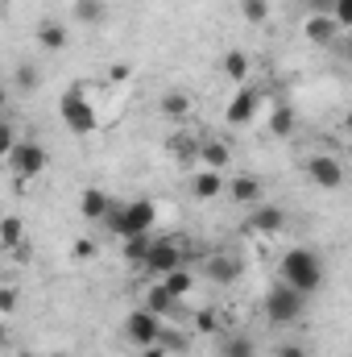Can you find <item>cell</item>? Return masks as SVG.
I'll return each instance as SVG.
<instances>
[{"label":"cell","mask_w":352,"mask_h":357,"mask_svg":"<svg viewBox=\"0 0 352 357\" xmlns=\"http://www.w3.org/2000/svg\"><path fill=\"white\" fill-rule=\"evenodd\" d=\"M278 282H286L290 291H298V295H315V291H323V282H328V266H323V258L315 254V250H307V245H294V250H286L282 258H278Z\"/></svg>","instance_id":"cell-1"},{"label":"cell","mask_w":352,"mask_h":357,"mask_svg":"<svg viewBox=\"0 0 352 357\" xmlns=\"http://www.w3.org/2000/svg\"><path fill=\"white\" fill-rule=\"evenodd\" d=\"M150 241H154V233H141V237H125V241H120V250H125V258H129L133 266H141V258L150 254Z\"/></svg>","instance_id":"cell-28"},{"label":"cell","mask_w":352,"mask_h":357,"mask_svg":"<svg viewBox=\"0 0 352 357\" xmlns=\"http://www.w3.org/2000/svg\"><path fill=\"white\" fill-rule=\"evenodd\" d=\"M58 116H63V125H67L75 137H91V133L99 129L95 104H91V96H88L83 84H71V88L58 96Z\"/></svg>","instance_id":"cell-3"},{"label":"cell","mask_w":352,"mask_h":357,"mask_svg":"<svg viewBox=\"0 0 352 357\" xmlns=\"http://www.w3.org/2000/svg\"><path fill=\"white\" fill-rule=\"evenodd\" d=\"M71 13H75V21H79V25H99L108 8H104V0H75V8H71Z\"/></svg>","instance_id":"cell-26"},{"label":"cell","mask_w":352,"mask_h":357,"mask_svg":"<svg viewBox=\"0 0 352 357\" xmlns=\"http://www.w3.org/2000/svg\"><path fill=\"white\" fill-rule=\"evenodd\" d=\"M224 195L232 199V204H241V208H253V204H262V178L257 175H232L224 178Z\"/></svg>","instance_id":"cell-14"},{"label":"cell","mask_w":352,"mask_h":357,"mask_svg":"<svg viewBox=\"0 0 352 357\" xmlns=\"http://www.w3.org/2000/svg\"><path fill=\"white\" fill-rule=\"evenodd\" d=\"M191 324H195V333H207V337H220V316H216L211 307H199V312L191 316Z\"/></svg>","instance_id":"cell-29"},{"label":"cell","mask_w":352,"mask_h":357,"mask_svg":"<svg viewBox=\"0 0 352 357\" xmlns=\"http://www.w3.org/2000/svg\"><path fill=\"white\" fill-rule=\"evenodd\" d=\"M286 229V212L278 208V204H253L249 208V220H245V233H253V237H278Z\"/></svg>","instance_id":"cell-11"},{"label":"cell","mask_w":352,"mask_h":357,"mask_svg":"<svg viewBox=\"0 0 352 357\" xmlns=\"http://www.w3.org/2000/svg\"><path fill=\"white\" fill-rule=\"evenodd\" d=\"M220 71H224V79H232V84L241 88V84H249L253 63H249V54H245V50H228V54L220 59Z\"/></svg>","instance_id":"cell-22"},{"label":"cell","mask_w":352,"mask_h":357,"mask_svg":"<svg viewBox=\"0 0 352 357\" xmlns=\"http://www.w3.org/2000/svg\"><path fill=\"white\" fill-rule=\"evenodd\" d=\"M133 79V67L129 63H112L108 67V84H129Z\"/></svg>","instance_id":"cell-35"},{"label":"cell","mask_w":352,"mask_h":357,"mask_svg":"<svg viewBox=\"0 0 352 357\" xmlns=\"http://www.w3.org/2000/svg\"><path fill=\"white\" fill-rule=\"evenodd\" d=\"M273 357H307V349H303L298 341H286V345H278V349H273Z\"/></svg>","instance_id":"cell-36"},{"label":"cell","mask_w":352,"mask_h":357,"mask_svg":"<svg viewBox=\"0 0 352 357\" xmlns=\"http://www.w3.org/2000/svg\"><path fill=\"white\" fill-rule=\"evenodd\" d=\"M17 307H21V295L13 287H0V316H13Z\"/></svg>","instance_id":"cell-34"},{"label":"cell","mask_w":352,"mask_h":357,"mask_svg":"<svg viewBox=\"0 0 352 357\" xmlns=\"http://www.w3.org/2000/svg\"><path fill=\"white\" fill-rule=\"evenodd\" d=\"M170 158H178V162H195V154H199V137L191 133V129H178V133H170Z\"/></svg>","instance_id":"cell-23"},{"label":"cell","mask_w":352,"mask_h":357,"mask_svg":"<svg viewBox=\"0 0 352 357\" xmlns=\"http://www.w3.org/2000/svg\"><path fill=\"white\" fill-rule=\"evenodd\" d=\"M262 312H265V320H269V324H294V320L307 312V295L290 291L286 282H273V287L265 291Z\"/></svg>","instance_id":"cell-4"},{"label":"cell","mask_w":352,"mask_h":357,"mask_svg":"<svg viewBox=\"0 0 352 357\" xmlns=\"http://www.w3.org/2000/svg\"><path fill=\"white\" fill-rule=\"evenodd\" d=\"M0 250H4L8 258H17V262L29 258V229H25V220H21L17 212L0 216Z\"/></svg>","instance_id":"cell-9"},{"label":"cell","mask_w":352,"mask_h":357,"mask_svg":"<svg viewBox=\"0 0 352 357\" xmlns=\"http://www.w3.org/2000/svg\"><path fill=\"white\" fill-rule=\"evenodd\" d=\"M141 307H150L158 320H182V316H186V299H175L162 282H154V287L145 291V303H141Z\"/></svg>","instance_id":"cell-12"},{"label":"cell","mask_w":352,"mask_h":357,"mask_svg":"<svg viewBox=\"0 0 352 357\" xmlns=\"http://www.w3.org/2000/svg\"><path fill=\"white\" fill-rule=\"evenodd\" d=\"M207 278H211V282H224V287H228V282H237V278H241V274H245V262H241V258H237V254H228V250H220V254H211V258H207Z\"/></svg>","instance_id":"cell-15"},{"label":"cell","mask_w":352,"mask_h":357,"mask_svg":"<svg viewBox=\"0 0 352 357\" xmlns=\"http://www.w3.org/2000/svg\"><path fill=\"white\" fill-rule=\"evenodd\" d=\"M307 178H311L315 187H323V191H340V187H344V162H340L336 154H311Z\"/></svg>","instance_id":"cell-10"},{"label":"cell","mask_w":352,"mask_h":357,"mask_svg":"<svg viewBox=\"0 0 352 357\" xmlns=\"http://www.w3.org/2000/svg\"><path fill=\"white\" fill-rule=\"evenodd\" d=\"M137 357H166L162 345H145V349H137Z\"/></svg>","instance_id":"cell-37"},{"label":"cell","mask_w":352,"mask_h":357,"mask_svg":"<svg viewBox=\"0 0 352 357\" xmlns=\"http://www.w3.org/2000/svg\"><path fill=\"white\" fill-rule=\"evenodd\" d=\"M265 129H269L273 137H294V129H298L294 108H290V104H273V108H269V116H265Z\"/></svg>","instance_id":"cell-21"},{"label":"cell","mask_w":352,"mask_h":357,"mask_svg":"<svg viewBox=\"0 0 352 357\" xmlns=\"http://www.w3.org/2000/svg\"><path fill=\"white\" fill-rule=\"evenodd\" d=\"M158 282H162V287H166V291H170L175 299H186V295L195 291V274H191L186 266L170 270V274H166V278H158Z\"/></svg>","instance_id":"cell-25"},{"label":"cell","mask_w":352,"mask_h":357,"mask_svg":"<svg viewBox=\"0 0 352 357\" xmlns=\"http://www.w3.org/2000/svg\"><path fill=\"white\" fill-rule=\"evenodd\" d=\"M33 38H38V46H42V50H50V54H63V50L71 46V33H67V25H63V21H42Z\"/></svg>","instance_id":"cell-18"},{"label":"cell","mask_w":352,"mask_h":357,"mask_svg":"<svg viewBox=\"0 0 352 357\" xmlns=\"http://www.w3.org/2000/svg\"><path fill=\"white\" fill-rule=\"evenodd\" d=\"M95 254H99V245H95L91 237H75V241H71V258H75V262H91Z\"/></svg>","instance_id":"cell-32"},{"label":"cell","mask_w":352,"mask_h":357,"mask_svg":"<svg viewBox=\"0 0 352 357\" xmlns=\"http://www.w3.org/2000/svg\"><path fill=\"white\" fill-rule=\"evenodd\" d=\"M154 220H158V204L154 199H129V204H116L112 199V208H108V216H104V225H108V233L112 237H141V233H154Z\"/></svg>","instance_id":"cell-2"},{"label":"cell","mask_w":352,"mask_h":357,"mask_svg":"<svg viewBox=\"0 0 352 357\" xmlns=\"http://www.w3.org/2000/svg\"><path fill=\"white\" fill-rule=\"evenodd\" d=\"M162 328H166V320H158L150 307H133L129 316H125V324H120V333H125V341L133 345V349H145V345H158V337H162Z\"/></svg>","instance_id":"cell-6"},{"label":"cell","mask_w":352,"mask_h":357,"mask_svg":"<svg viewBox=\"0 0 352 357\" xmlns=\"http://www.w3.org/2000/svg\"><path fill=\"white\" fill-rule=\"evenodd\" d=\"M158 112L166 116V121H186L191 112H195V100H191V91L182 88H170L162 100H158Z\"/></svg>","instance_id":"cell-17"},{"label":"cell","mask_w":352,"mask_h":357,"mask_svg":"<svg viewBox=\"0 0 352 357\" xmlns=\"http://www.w3.org/2000/svg\"><path fill=\"white\" fill-rule=\"evenodd\" d=\"M13 84H17V91H38V88H42V71H38L33 63H17Z\"/></svg>","instance_id":"cell-27"},{"label":"cell","mask_w":352,"mask_h":357,"mask_svg":"<svg viewBox=\"0 0 352 357\" xmlns=\"http://www.w3.org/2000/svg\"><path fill=\"white\" fill-rule=\"evenodd\" d=\"M13 146H17V133H13V125H8V121L0 116V162H4L8 154H13Z\"/></svg>","instance_id":"cell-33"},{"label":"cell","mask_w":352,"mask_h":357,"mask_svg":"<svg viewBox=\"0 0 352 357\" xmlns=\"http://www.w3.org/2000/svg\"><path fill=\"white\" fill-rule=\"evenodd\" d=\"M340 33H344V29H340L328 13H311V17L303 21V38H307L311 46H336Z\"/></svg>","instance_id":"cell-13"},{"label":"cell","mask_w":352,"mask_h":357,"mask_svg":"<svg viewBox=\"0 0 352 357\" xmlns=\"http://www.w3.org/2000/svg\"><path fill=\"white\" fill-rule=\"evenodd\" d=\"M8 108V88H4V79H0V112Z\"/></svg>","instance_id":"cell-38"},{"label":"cell","mask_w":352,"mask_h":357,"mask_svg":"<svg viewBox=\"0 0 352 357\" xmlns=\"http://www.w3.org/2000/svg\"><path fill=\"white\" fill-rule=\"evenodd\" d=\"M191 195H195V199H203V204H207V199H220V195H224V175H220V171L199 167V171L191 175Z\"/></svg>","instance_id":"cell-16"},{"label":"cell","mask_w":352,"mask_h":357,"mask_svg":"<svg viewBox=\"0 0 352 357\" xmlns=\"http://www.w3.org/2000/svg\"><path fill=\"white\" fill-rule=\"evenodd\" d=\"M4 162L13 167V175L21 178V183H29V178H38V175H46V171H50V150H46L42 142L25 137V142H17V146H13V154H8Z\"/></svg>","instance_id":"cell-5"},{"label":"cell","mask_w":352,"mask_h":357,"mask_svg":"<svg viewBox=\"0 0 352 357\" xmlns=\"http://www.w3.org/2000/svg\"><path fill=\"white\" fill-rule=\"evenodd\" d=\"M207 171H220V175H228V167H232V150L224 146V142H199V154H195Z\"/></svg>","instance_id":"cell-19"},{"label":"cell","mask_w":352,"mask_h":357,"mask_svg":"<svg viewBox=\"0 0 352 357\" xmlns=\"http://www.w3.org/2000/svg\"><path fill=\"white\" fill-rule=\"evenodd\" d=\"M262 112V91L253 88V84H241L237 88V96L228 100V112H224V121L232 125V129H245L253 116Z\"/></svg>","instance_id":"cell-8"},{"label":"cell","mask_w":352,"mask_h":357,"mask_svg":"<svg viewBox=\"0 0 352 357\" xmlns=\"http://www.w3.org/2000/svg\"><path fill=\"white\" fill-rule=\"evenodd\" d=\"M182 266V241H175V237H166V241H150V254L141 258V270L150 274V278H166L170 270Z\"/></svg>","instance_id":"cell-7"},{"label":"cell","mask_w":352,"mask_h":357,"mask_svg":"<svg viewBox=\"0 0 352 357\" xmlns=\"http://www.w3.org/2000/svg\"><path fill=\"white\" fill-rule=\"evenodd\" d=\"M241 17L249 25H265L269 21V0H241Z\"/></svg>","instance_id":"cell-30"},{"label":"cell","mask_w":352,"mask_h":357,"mask_svg":"<svg viewBox=\"0 0 352 357\" xmlns=\"http://www.w3.org/2000/svg\"><path fill=\"white\" fill-rule=\"evenodd\" d=\"M328 17L340 29H352V0H328Z\"/></svg>","instance_id":"cell-31"},{"label":"cell","mask_w":352,"mask_h":357,"mask_svg":"<svg viewBox=\"0 0 352 357\" xmlns=\"http://www.w3.org/2000/svg\"><path fill=\"white\" fill-rule=\"evenodd\" d=\"M220 357H257V345L245 333H220Z\"/></svg>","instance_id":"cell-24"},{"label":"cell","mask_w":352,"mask_h":357,"mask_svg":"<svg viewBox=\"0 0 352 357\" xmlns=\"http://www.w3.org/2000/svg\"><path fill=\"white\" fill-rule=\"evenodd\" d=\"M4 341H8V328H4V324H0V345H4Z\"/></svg>","instance_id":"cell-39"},{"label":"cell","mask_w":352,"mask_h":357,"mask_svg":"<svg viewBox=\"0 0 352 357\" xmlns=\"http://www.w3.org/2000/svg\"><path fill=\"white\" fill-rule=\"evenodd\" d=\"M108 208H112V195L104 187H83V195H79V216L83 220H104Z\"/></svg>","instance_id":"cell-20"}]
</instances>
